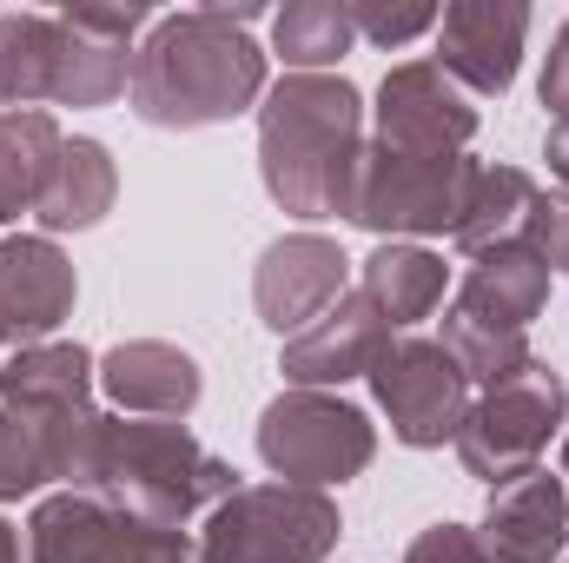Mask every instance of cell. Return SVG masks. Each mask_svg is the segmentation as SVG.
Listing matches in <instances>:
<instances>
[{
	"instance_id": "44dd1931",
	"label": "cell",
	"mask_w": 569,
	"mask_h": 563,
	"mask_svg": "<svg viewBox=\"0 0 569 563\" xmlns=\"http://www.w3.org/2000/svg\"><path fill=\"white\" fill-rule=\"evenodd\" d=\"M60 134L47 113H0V219L40 206L47 192V172L60 159Z\"/></svg>"
},
{
	"instance_id": "5b68a950",
	"label": "cell",
	"mask_w": 569,
	"mask_h": 563,
	"mask_svg": "<svg viewBox=\"0 0 569 563\" xmlns=\"http://www.w3.org/2000/svg\"><path fill=\"white\" fill-rule=\"evenodd\" d=\"M477 166L463 152H398V146H371L358 152V179H351V219L371 233H457L463 206H470Z\"/></svg>"
},
{
	"instance_id": "9a60e30c",
	"label": "cell",
	"mask_w": 569,
	"mask_h": 563,
	"mask_svg": "<svg viewBox=\"0 0 569 563\" xmlns=\"http://www.w3.org/2000/svg\"><path fill=\"white\" fill-rule=\"evenodd\" d=\"M385 332H391V325H385L378 305L358 292V298L331 305L318 325H305V332L284 345V378H298V385H338V378H358V372H371L378 352L391 345Z\"/></svg>"
},
{
	"instance_id": "7c38bea8",
	"label": "cell",
	"mask_w": 569,
	"mask_h": 563,
	"mask_svg": "<svg viewBox=\"0 0 569 563\" xmlns=\"http://www.w3.org/2000/svg\"><path fill=\"white\" fill-rule=\"evenodd\" d=\"M523 40H530V7L463 0L437 13V67L450 80H470L477 93H503L517 80Z\"/></svg>"
},
{
	"instance_id": "9c48e42d",
	"label": "cell",
	"mask_w": 569,
	"mask_h": 563,
	"mask_svg": "<svg viewBox=\"0 0 569 563\" xmlns=\"http://www.w3.org/2000/svg\"><path fill=\"white\" fill-rule=\"evenodd\" d=\"M33 563H192L186 537L146 517H120L93 497H53L33 511Z\"/></svg>"
},
{
	"instance_id": "30bf717a",
	"label": "cell",
	"mask_w": 569,
	"mask_h": 563,
	"mask_svg": "<svg viewBox=\"0 0 569 563\" xmlns=\"http://www.w3.org/2000/svg\"><path fill=\"white\" fill-rule=\"evenodd\" d=\"M371 385H378V398L391 412V431L405 444H418V451L463 431V385L470 378L457 372V358L443 345H425V338L385 345L378 365H371Z\"/></svg>"
},
{
	"instance_id": "6da1fadb",
	"label": "cell",
	"mask_w": 569,
	"mask_h": 563,
	"mask_svg": "<svg viewBox=\"0 0 569 563\" xmlns=\"http://www.w3.org/2000/svg\"><path fill=\"white\" fill-rule=\"evenodd\" d=\"M252 7H192L152 27L133 60V113L146 127H219L246 113L266 87V53L252 47Z\"/></svg>"
},
{
	"instance_id": "484cf974",
	"label": "cell",
	"mask_w": 569,
	"mask_h": 563,
	"mask_svg": "<svg viewBox=\"0 0 569 563\" xmlns=\"http://www.w3.org/2000/svg\"><path fill=\"white\" fill-rule=\"evenodd\" d=\"M517 239H523L543 266H569V192H537Z\"/></svg>"
},
{
	"instance_id": "277c9868",
	"label": "cell",
	"mask_w": 569,
	"mask_h": 563,
	"mask_svg": "<svg viewBox=\"0 0 569 563\" xmlns=\"http://www.w3.org/2000/svg\"><path fill=\"white\" fill-rule=\"evenodd\" d=\"M67 477L120 497L133 517L166 524V531L179 517H192L206 497L232 491V471L219 457H206L179 424H113V418H87Z\"/></svg>"
},
{
	"instance_id": "f546056e",
	"label": "cell",
	"mask_w": 569,
	"mask_h": 563,
	"mask_svg": "<svg viewBox=\"0 0 569 563\" xmlns=\"http://www.w3.org/2000/svg\"><path fill=\"white\" fill-rule=\"evenodd\" d=\"M0 563H20V551H13V531L0 524Z\"/></svg>"
},
{
	"instance_id": "7a4b0ae2",
	"label": "cell",
	"mask_w": 569,
	"mask_h": 563,
	"mask_svg": "<svg viewBox=\"0 0 569 563\" xmlns=\"http://www.w3.org/2000/svg\"><path fill=\"white\" fill-rule=\"evenodd\" d=\"M140 20L146 7L0 13V107H107L127 87V40Z\"/></svg>"
},
{
	"instance_id": "8fae6325",
	"label": "cell",
	"mask_w": 569,
	"mask_h": 563,
	"mask_svg": "<svg viewBox=\"0 0 569 563\" xmlns=\"http://www.w3.org/2000/svg\"><path fill=\"white\" fill-rule=\"evenodd\" d=\"M477 134V107L457 93V80L437 60L391 67L378 87V146L398 152H457Z\"/></svg>"
},
{
	"instance_id": "d6986e66",
	"label": "cell",
	"mask_w": 569,
	"mask_h": 563,
	"mask_svg": "<svg viewBox=\"0 0 569 563\" xmlns=\"http://www.w3.org/2000/svg\"><path fill=\"white\" fill-rule=\"evenodd\" d=\"M107 392L120 405H146V412H192L199 398V372L186 352L166 345H120L107 358Z\"/></svg>"
},
{
	"instance_id": "ba28073f",
	"label": "cell",
	"mask_w": 569,
	"mask_h": 563,
	"mask_svg": "<svg viewBox=\"0 0 569 563\" xmlns=\"http://www.w3.org/2000/svg\"><path fill=\"white\" fill-rule=\"evenodd\" d=\"M259 451L266 464L298 477V484H345L351 471L371 464V424L365 412L338 405V398H318V392H291L279 398L266 424H259Z\"/></svg>"
},
{
	"instance_id": "7402d4cb",
	"label": "cell",
	"mask_w": 569,
	"mask_h": 563,
	"mask_svg": "<svg viewBox=\"0 0 569 563\" xmlns=\"http://www.w3.org/2000/svg\"><path fill=\"white\" fill-rule=\"evenodd\" d=\"M0 398L27 412H87V352L80 345H40L20 352L0 372Z\"/></svg>"
},
{
	"instance_id": "cb8c5ba5",
	"label": "cell",
	"mask_w": 569,
	"mask_h": 563,
	"mask_svg": "<svg viewBox=\"0 0 569 563\" xmlns=\"http://www.w3.org/2000/svg\"><path fill=\"white\" fill-rule=\"evenodd\" d=\"M365 298L378 305L385 325H411L443 298V259H430L418 246H385L365 266Z\"/></svg>"
},
{
	"instance_id": "2e32d148",
	"label": "cell",
	"mask_w": 569,
	"mask_h": 563,
	"mask_svg": "<svg viewBox=\"0 0 569 563\" xmlns=\"http://www.w3.org/2000/svg\"><path fill=\"white\" fill-rule=\"evenodd\" d=\"M73 305V266L47 239H7L0 246V332L40 338Z\"/></svg>"
},
{
	"instance_id": "4dcf8cb0",
	"label": "cell",
	"mask_w": 569,
	"mask_h": 563,
	"mask_svg": "<svg viewBox=\"0 0 569 563\" xmlns=\"http://www.w3.org/2000/svg\"><path fill=\"white\" fill-rule=\"evenodd\" d=\"M563 477H569V451H563Z\"/></svg>"
},
{
	"instance_id": "603a6c76",
	"label": "cell",
	"mask_w": 569,
	"mask_h": 563,
	"mask_svg": "<svg viewBox=\"0 0 569 563\" xmlns=\"http://www.w3.org/2000/svg\"><path fill=\"white\" fill-rule=\"evenodd\" d=\"M537 186L517 172V166H477V186H470V206L457 219V246L463 253H497L523 233V213H530Z\"/></svg>"
},
{
	"instance_id": "83f0119b",
	"label": "cell",
	"mask_w": 569,
	"mask_h": 563,
	"mask_svg": "<svg viewBox=\"0 0 569 563\" xmlns=\"http://www.w3.org/2000/svg\"><path fill=\"white\" fill-rule=\"evenodd\" d=\"M543 107L557 120H569V20H563V33H557V47H550V67H543Z\"/></svg>"
},
{
	"instance_id": "f1b7e54d",
	"label": "cell",
	"mask_w": 569,
	"mask_h": 563,
	"mask_svg": "<svg viewBox=\"0 0 569 563\" xmlns=\"http://www.w3.org/2000/svg\"><path fill=\"white\" fill-rule=\"evenodd\" d=\"M543 152H550V172L569 186V120H557V127H550V146H543Z\"/></svg>"
},
{
	"instance_id": "52a82bcc",
	"label": "cell",
	"mask_w": 569,
	"mask_h": 563,
	"mask_svg": "<svg viewBox=\"0 0 569 563\" xmlns=\"http://www.w3.org/2000/svg\"><path fill=\"white\" fill-rule=\"evenodd\" d=\"M569 392L557 372H543L537 358L490 385V398L477 412H463V431H457V451L470 464V477H490V484H510L523 471H537V451L550 444V431L563 424Z\"/></svg>"
},
{
	"instance_id": "d4e9b609",
	"label": "cell",
	"mask_w": 569,
	"mask_h": 563,
	"mask_svg": "<svg viewBox=\"0 0 569 563\" xmlns=\"http://www.w3.org/2000/svg\"><path fill=\"white\" fill-rule=\"evenodd\" d=\"M272 40H279V53L291 67H331L358 40V27H351V7L345 0H305V7H284L279 13Z\"/></svg>"
},
{
	"instance_id": "ffe728a7",
	"label": "cell",
	"mask_w": 569,
	"mask_h": 563,
	"mask_svg": "<svg viewBox=\"0 0 569 563\" xmlns=\"http://www.w3.org/2000/svg\"><path fill=\"white\" fill-rule=\"evenodd\" d=\"M113 206V159L100 140H67L53 172H47V192H40V219L47 226H93L100 213Z\"/></svg>"
},
{
	"instance_id": "8992f818",
	"label": "cell",
	"mask_w": 569,
	"mask_h": 563,
	"mask_svg": "<svg viewBox=\"0 0 569 563\" xmlns=\"http://www.w3.org/2000/svg\"><path fill=\"white\" fill-rule=\"evenodd\" d=\"M331 544L338 511L305 484L232 491V504H219L206 524V563H318Z\"/></svg>"
},
{
	"instance_id": "5bb4252c",
	"label": "cell",
	"mask_w": 569,
	"mask_h": 563,
	"mask_svg": "<svg viewBox=\"0 0 569 563\" xmlns=\"http://www.w3.org/2000/svg\"><path fill=\"white\" fill-rule=\"evenodd\" d=\"M345 292V253L331 239H279L259 259V312L272 332H305L331 312V298Z\"/></svg>"
},
{
	"instance_id": "4fadbf2b",
	"label": "cell",
	"mask_w": 569,
	"mask_h": 563,
	"mask_svg": "<svg viewBox=\"0 0 569 563\" xmlns=\"http://www.w3.org/2000/svg\"><path fill=\"white\" fill-rule=\"evenodd\" d=\"M563 524H569L563 477L537 464V471L497 484L477 551H483V563H550L563 551Z\"/></svg>"
},
{
	"instance_id": "ac0fdd59",
	"label": "cell",
	"mask_w": 569,
	"mask_h": 563,
	"mask_svg": "<svg viewBox=\"0 0 569 563\" xmlns=\"http://www.w3.org/2000/svg\"><path fill=\"white\" fill-rule=\"evenodd\" d=\"M93 412H0V497H20L47 477L73 471V444Z\"/></svg>"
},
{
	"instance_id": "e0dca14e",
	"label": "cell",
	"mask_w": 569,
	"mask_h": 563,
	"mask_svg": "<svg viewBox=\"0 0 569 563\" xmlns=\"http://www.w3.org/2000/svg\"><path fill=\"white\" fill-rule=\"evenodd\" d=\"M543 298H550V266H543L523 239H510V246L483 253V266L470 273L463 298H457V312H463V318H483V325H497V332H523V325L543 312Z\"/></svg>"
},
{
	"instance_id": "3957f363",
	"label": "cell",
	"mask_w": 569,
	"mask_h": 563,
	"mask_svg": "<svg viewBox=\"0 0 569 563\" xmlns=\"http://www.w3.org/2000/svg\"><path fill=\"white\" fill-rule=\"evenodd\" d=\"M266 192L298 219H325L351 206L358 179V87L331 73H291L272 87L259 120Z\"/></svg>"
},
{
	"instance_id": "4316f807",
	"label": "cell",
	"mask_w": 569,
	"mask_h": 563,
	"mask_svg": "<svg viewBox=\"0 0 569 563\" xmlns=\"http://www.w3.org/2000/svg\"><path fill=\"white\" fill-rule=\"evenodd\" d=\"M351 27L371 47H405L411 33L437 27V7H378V0H351Z\"/></svg>"
}]
</instances>
